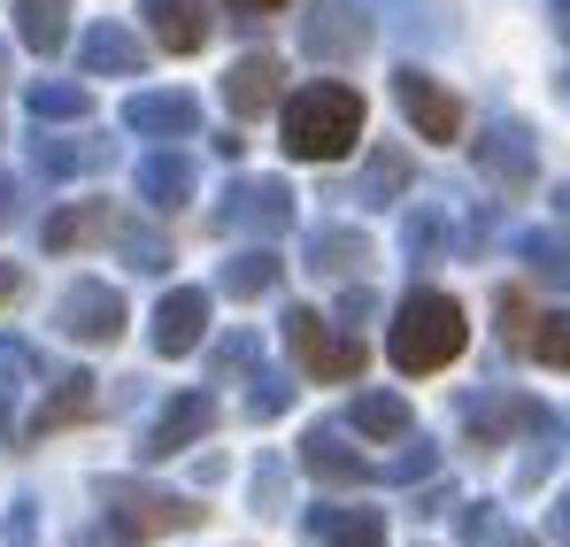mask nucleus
<instances>
[{
	"label": "nucleus",
	"mask_w": 570,
	"mask_h": 547,
	"mask_svg": "<svg viewBox=\"0 0 570 547\" xmlns=\"http://www.w3.org/2000/svg\"><path fill=\"white\" fill-rule=\"evenodd\" d=\"M463 340H471L463 309H455L448 293H432V285H416V293L393 309V324H385V355L409 370V378H424V370H448L455 355H463Z\"/></svg>",
	"instance_id": "f257e3e1"
},
{
	"label": "nucleus",
	"mask_w": 570,
	"mask_h": 547,
	"mask_svg": "<svg viewBox=\"0 0 570 547\" xmlns=\"http://www.w3.org/2000/svg\"><path fill=\"white\" fill-rule=\"evenodd\" d=\"M363 139V92L355 86H301L285 100V155L293 163H340Z\"/></svg>",
	"instance_id": "f03ea898"
},
{
	"label": "nucleus",
	"mask_w": 570,
	"mask_h": 547,
	"mask_svg": "<svg viewBox=\"0 0 570 547\" xmlns=\"http://www.w3.org/2000/svg\"><path fill=\"white\" fill-rule=\"evenodd\" d=\"M100 525H108V540L116 547H147L163 540V533H193L200 525V509H193L186 494H163V486H131V478H100Z\"/></svg>",
	"instance_id": "7ed1b4c3"
},
{
	"label": "nucleus",
	"mask_w": 570,
	"mask_h": 547,
	"mask_svg": "<svg viewBox=\"0 0 570 547\" xmlns=\"http://www.w3.org/2000/svg\"><path fill=\"white\" fill-rule=\"evenodd\" d=\"M208 224L271 247L285 224H293V193H285V178H232V185H224V201L208 208Z\"/></svg>",
	"instance_id": "20e7f679"
},
{
	"label": "nucleus",
	"mask_w": 570,
	"mask_h": 547,
	"mask_svg": "<svg viewBox=\"0 0 570 547\" xmlns=\"http://www.w3.org/2000/svg\"><path fill=\"white\" fill-rule=\"evenodd\" d=\"M285 340H293V355H301V370L308 378H363V340H347V332H324V316L316 309H285Z\"/></svg>",
	"instance_id": "39448f33"
},
{
	"label": "nucleus",
	"mask_w": 570,
	"mask_h": 547,
	"mask_svg": "<svg viewBox=\"0 0 570 547\" xmlns=\"http://www.w3.org/2000/svg\"><path fill=\"white\" fill-rule=\"evenodd\" d=\"M55 324H62L70 340H86V348H116V340H124V293L100 285V277H78V285L55 301Z\"/></svg>",
	"instance_id": "423d86ee"
},
{
	"label": "nucleus",
	"mask_w": 570,
	"mask_h": 547,
	"mask_svg": "<svg viewBox=\"0 0 570 547\" xmlns=\"http://www.w3.org/2000/svg\"><path fill=\"white\" fill-rule=\"evenodd\" d=\"M301 47H308L316 62H347V55H363V47H371V16H363V0H316L308 23H301Z\"/></svg>",
	"instance_id": "0eeeda50"
},
{
	"label": "nucleus",
	"mask_w": 570,
	"mask_h": 547,
	"mask_svg": "<svg viewBox=\"0 0 570 547\" xmlns=\"http://www.w3.org/2000/svg\"><path fill=\"white\" fill-rule=\"evenodd\" d=\"M393 100L409 108V124H416L424 139H455V131H463V108H455V92L440 86L432 70H401V78H393Z\"/></svg>",
	"instance_id": "6e6552de"
},
{
	"label": "nucleus",
	"mask_w": 570,
	"mask_h": 547,
	"mask_svg": "<svg viewBox=\"0 0 570 547\" xmlns=\"http://www.w3.org/2000/svg\"><path fill=\"white\" fill-rule=\"evenodd\" d=\"M301 470L324 478V486H371V478H379V462L355 456L347 432H332V424H308V432H301Z\"/></svg>",
	"instance_id": "1a4fd4ad"
},
{
	"label": "nucleus",
	"mask_w": 570,
	"mask_h": 547,
	"mask_svg": "<svg viewBox=\"0 0 570 547\" xmlns=\"http://www.w3.org/2000/svg\"><path fill=\"white\" fill-rule=\"evenodd\" d=\"M478 170L493 185H509V193H524L532 185V170H540V155H532V131L524 124H485V139H478Z\"/></svg>",
	"instance_id": "9d476101"
},
{
	"label": "nucleus",
	"mask_w": 570,
	"mask_h": 547,
	"mask_svg": "<svg viewBox=\"0 0 570 547\" xmlns=\"http://www.w3.org/2000/svg\"><path fill=\"white\" fill-rule=\"evenodd\" d=\"M208 424H216V401H208V393H178V401H170V409H163V417L147 424L139 456H147V462H163V456H186V448L200 440V432H208Z\"/></svg>",
	"instance_id": "9b49d317"
},
{
	"label": "nucleus",
	"mask_w": 570,
	"mask_h": 547,
	"mask_svg": "<svg viewBox=\"0 0 570 547\" xmlns=\"http://www.w3.org/2000/svg\"><path fill=\"white\" fill-rule=\"evenodd\" d=\"M301 540H308V547H385V517H379V509L324 501V509L301 517Z\"/></svg>",
	"instance_id": "f8f14e48"
},
{
	"label": "nucleus",
	"mask_w": 570,
	"mask_h": 547,
	"mask_svg": "<svg viewBox=\"0 0 570 547\" xmlns=\"http://www.w3.org/2000/svg\"><path fill=\"white\" fill-rule=\"evenodd\" d=\"M200 340H208V293L200 285L163 293V309H155V355H193Z\"/></svg>",
	"instance_id": "ddd939ff"
},
{
	"label": "nucleus",
	"mask_w": 570,
	"mask_h": 547,
	"mask_svg": "<svg viewBox=\"0 0 570 547\" xmlns=\"http://www.w3.org/2000/svg\"><path fill=\"white\" fill-rule=\"evenodd\" d=\"M124 124L139 139H186V131H200V100L193 92H131L124 100Z\"/></svg>",
	"instance_id": "4468645a"
},
{
	"label": "nucleus",
	"mask_w": 570,
	"mask_h": 547,
	"mask_svg": "<svg viewBox=\"0 0 570 547\" xmlns=\"http://www.w3.org/2000/svg\"><path fill=\"white\" fill-rule=\"evenodd\" d=\"M139 31H124V23H94L86 39H78V70L86 78H139Z\"/></svg>",
	"instance_id": "2eb2a0df"
},
{
	"label": "nucleus",
	"mask_w": 570,
	"mask_h": 547,
	"mask_svg": "<svg viewBox=\"0 0 570 547\" xmlns=\"http://www.w3.org/2000/svg\"><path fill=\"white\" fill-rule=\"evenodd\" d=\"M147 23L170 55H200L208 47V0H147Z\"/></svg>",
	"instance_id": "dca6fc26"
},
{
	"label": "nucleus",
	"mask_w": 570,
	"mask_h": 547,
	"mask_svg": "<svg viewBox=\"0 0 570 547\" xmlns=\"http://www.w3.org/2000/svg\"><path fill=\"white\" fill-rule=\"evenodd\" d=\"M278 55H239L232 62V78H224V100H232V116H263L271 100H278Z\"/></svg>",
	"instance_id": "f3484780"
},
{
	"label": "nucleus",
	"mask_w": 570,
	"mask_h": 547,
	"mask_svg": "<svg viewBox=\"0 0 570 547\" xmlns=\"http://www.w3.org/2000/svg\"><path fill=\"white\" fill-rule=\"evenodd\" d=\"M31 155H39V170L47 178H94L116 163V147L108 139H31Z\"/></svg>",
	"instance_id": "a211bd4d"
},
{
	"label": "nucleus",
	"mask_w": 570,
	"mask_h": 547,
	"mask_svg": "<svg viewBox=\"0 0 570 547\" xmlns=\"http://www.w3.org/2000/svg\"><path fill=\"white\" fill-rule=\"evenodd\" d=\"M193 185H200V170H193L186 155H147L139 163V201L147 208H186Z\"/></svg>",
	"instance_id": "6ab92c4d"
},
{
	"label": "nucleus",
	"mask_w": 570,
	"mask_h": 547,
	"mask_svg": "<svg viewBox=\"0 0 570 547\" xmlns=\"http://www.w3.org/2000/svg\"><path fill=\"white\" fill-rule=\"evenodd\" d=\"M409 263H440V255H455L463 247V232H455V216H448V201H424V208H409Z\"/></svg>",
	"instance_id": "aec40b11"
},
{
	"label": "nucleus",
	"mask_w": 570,
	"mask_h": 547,
	"mask_svg": "<svg viewBox=\"0 0 570 547\" xmlns=\"http://www.w3.org/2000/svg\"><path fill=\"white\" fill-rule=\"evenodd\" d=\"M355 263H371V240L363 232H347V224H316L308 232V271L316 277H347Z\"/></svg>",
	"instance_id": "412c9836"
},
{
	"label": "nucleus",
	"mask_w": 570,
	"mask_h": 547,
	"mask_svg": "<svg viewBox=\"0 0 570 547\" xmlns=\"http://www.w3.org/2000/svg\"><path fill=\"white\" fill-rule=\"evenodd\" d=\"M224 293L232 301H263V293H278V255L255 240V247H239L232 263H224Z\"/></svg>",
	"instance_id": "4be33fe9"
},
{
	"label": "nucleus",
	"mask_w": 570,
	"mask_h": 547,
	"mask_svg": "<svg viewBox=\"0 0 570 547\" xmlns=\"http://www.w3.org/2000/svg\"><path fill=\"white\" fill-rule=\"evenodd\" d=\"M16 31L31 55H55L70 39V0H16Z\"/></svg>",
	"instance_id": "5701e85b"
},
{
	"label": "nucleus",
	"mask_w": 570,
	"mask_h": 547,
	"mask_svg": "<svg viewBox=\"0 0 570 547\" xmlns=\"http://www.w3.org/2000/svg\"><path fill=\"white\" fill-rule=\"evenodd\" d=\"M517 417L532 424L540 409H517V401H501V393H463V424H471V432H478V440H485V448H501Z\"/></svg>",
	"instance_id": "b1692460"
},
{
	"label": "nucleus",
	"mask_w": 570,
	"mask_h": 547,
	"mask_svg": "<svg viewBox=\"0 0 570 547\" xmlns=\"http://www.w3.org/2000/svg\"><path fill=\"white\" fill-rule=\"evenodd\" d=\"M86 108H94V92L70 86V78H39V86H31V116H39V124H78Z\"/></svg>",
	"instance_id": "393cba45"
},
{
	"label": "nucleus",
	"mask_w": 570,
	"mask_h": 547,
	"mask_svg": "<svg viewBox=\"0 0 570 547\" xmlns=\"http://www.w3.org/2000/svg\"><path fill=\"white\" fill-rule=\"evenodd\" d=\"M86 409H94V378H86V370H78V378H55V401L31 417V432H62V424L86 417Z\"/></svg>",
	"instance_id": "a878e982"
},
{
	"label": "nucleus",
	"mask_w": 570,
	"mask_h": 547,
	"mask_svg": "<svg viewBox=\"0 0 570 547\" xmlns=\"http://www.w3.org/2000/svg\"><path fill=\"white\" fill-rule=\"evenodd\" d=\"M355 432L401 440V432H409V401H401V393H363V401H355Z\"/></svg>",
	"instance_id": "bb28decb"
},
{
	"label": "nucleus",
	"mask_w": 570,
	"mask_h": 547,
	"mask_svg": "<svg viewBox=\"0 0 570 547\" xmlns=\"http://www.w3.org/2000/svg\"><path fill=\"white\" fill-rule=\"evenodd\" d=\"M517 255L548 277V285H570V240H563V232H524V240H517Z\"/></svg>",
	"instance_id": "cd10ccee"
},
{
	"label": "nucleus",
	"mask_w": 570,
	"mask_h": 547,
	"mask_svg": "<svg viewBox=\"0 0 570 547\" xmlns=\"http://www.w3.org/2000/svg\"><path fill=\"white\" fill-rule=\"evenodd\" d=\"M94 232H108V208H100V201L47 216V247H55V255H62V247H78V240H94Z\"/></svg>",
	"instance_id": "c85d7f7f"
},
{
	"label": "nucleus",
	"mask_w": 570,
	"mask_h": 547,
	"mask_svg": "<svg viewBox=\"0 0 570 547\" xmlns=\"http://www.w3.org/2000/svg\"><path fill=\"white\" fill-rule=\"evenodd\" d=\"M285 409H293V385H285L278 370H255V378H247V417L271 424V417H285Z\"/></svg>",
	"instance_id": "c756f323"
},
{
	"label": "nucleus",
	"mask_w": 570,
	"mask_h": 547,
	"mask_svg": "<svg viewBox=\"0 0 570 547\" xmlns=\"http://www.w3.org/2000/svg\"><path fill=\"white\" fill-rule=\"evenodd\" d=\"M409 185V163L401 155H371V170H363V185H355V201H385V193H401Z\"/></svg>",
	"instance_id": "7c9ffc66"
},
{
	"label": "nucleus",
	"mask_w": 570,
	"mask_h": 547,
	"mask_svg": "<svg viewBox=\"0 0 570 547\" xmlns=\"http://www.w3.org/2000/svg\"><path fill=\"white\" fill-rule=\"evenodd\" d=\"M124 255H131V271H170V240H163V232L124 224Z\"/></svg>",
	"instance_id": "2f4dec72"
},
{
	"label": "nucleus",
	"mask_w": 570,
	"mask_h": 547,
	"mask_svg": "<svg viewBox=\"0 0 570 547\" xmlns=\"http://www.w3.org/2000/svg\"><path fill=\"white\" fill-rule=\"evenodd\" d=\"M532 355L548 370H570V316H548V324H532Z\"/></svg>",
	"instance_id": "473e14b6"
},
{
	"label": "nucleus",
	"mask_w": 570,
	"mask_h": 547,
	"mask_svg": "<svg viewBox=\"0 0 570 547\" xmlns=\"http://www.w3.org/2000/svg\"><path fill=\"white\" fill-rule=\"evenodd\" d=\"M432 462H440V448H432V440H409V448H401V462H393L385 478H424Z\"/></svg>",
	"instance_id": "72a5a7b5"
},
{
	"label": "nucleus",
	"mask_w": 570,
	"mask_h": 547,
	"mask_svg": "<svg viewBox=\"0 0 570 547\" xmlns=\"http://www.w3.org/2000/svg\"><path fill=\"white\" fill-rule=\"evenodd\" d=\"M255 501H271V509L285 501V462H263V470H255Z\"/></svg>",
	"instance_id": "f704fd0d"
},
{
	"label": "nucleus",
	"mask_w": 570,
	"mask_h": 547,
	"mask_svg": "<svg viewBox=\"0 0 570 547\" xmlns=\"http://www.w3.org/2000/svg\"><path fill=\"white\" fill-rule=\"evenodd\" d=\"M501 340H532V332H524V301H517V293H501Z\"/></svg>",
	"instance_id": "c9c22d12"
},
{
	"label": "nucleus",
	"mask_w": 570,
	"mask_h": 547,
	"mask_svg": "<svg viewBox=\"0 0 570 547\" xmlns=\"http://www.w3.org/2000/svg\"><path fill=\"white\" fill-rule=\"evenodd\" d=\"M485 533H493V501H471L463 509V540H485Z\"/></svg>",
	"instance_id": "e433bc0d"
},
{
	"label": "nucleus",
	"mask_w": 570,
	"mask_h": 547,
	"mask_svg": "<svg viewBox=\"0 0 570 547\" xmlns=\"http://www.w3.org/2000/svg\"><path fill=\"white\" fill-rule=\"evenodd\" d=\"M548 533L570 547V494H556V509H548Z\"/></svg>",
	"instance_id": "4c0bfd02"
},
{
	"label": "nucleus",
	"mask_w": 570,
	"mask_h": 547,
	"mask_svg": "<svg viewBox=\"0 0 570 547\" xmlns=\"http://www.w3.org/2000/svg\"><path fill=\"white\" fill-rule=\"evenodd\" d=\"M8 216H16V178L0 170V232H8Z\"/></svg>",
	"instance_id": "58836bf2"
},
{
	"label": "nucleus",
	"mask_w": 570,
	"mask_h": 547,
	"mask_svg": "<svg viewBox=\"0 0 570 547\" xmlns=\"http://www.w3.org/2000/svg\"><path fill=\"white\" fill-rule=\"evenodd\" d=\"M16 293H23V271H16V263H0V301H16Z\"/></svg>",
	"instance_id": "ea45409f"
},
{
	"label": "nucleus",
	"mask_w": 570,
	"mask_h": 547,
	"mask_svg": "<svg viewBox=\"0 0 570 547\" xmlns=\"http://www.w3.org/2000/svg\"><path fill=\"white\" fill-rule=\"evenodd\" d=\"M16 424V393H8V378H0V432Z\"/></svg>",
	"instance_id": "a19ab883"
},
{
	"label": "nucleus",
	"mask_w": 570,
	"mask_h": 547,
	"mask_svg": "<svg viewBox=\"0 0 570 547\" xmlns=\"http://www.w3.org/2000/svg\"><path fill=\"white\" fill-rule=\"evenodd\" d=\"M493 547H532V533H517V525H509V533H493Z\"/></svg>",
	"instance_id": "79ce46f5"
},
{
	"label": "nucleus",
	"mask_w": 570,
	"mask_h": 547,
	"mask_svg": "<svg viewBox=\"0 0 570 547\" xmlns=\"http://www.w3.org/2000/svg\"><path fill=\"white\" fill-rule=\"evenodd\" d=\"M232 8H239V16H255V8H278V0H232Z\"/></svg>",
	"instance_id": "37998d69"
},
{
	"label": "nucleus",
	"mask_w": 570,
	"mask_h": 547,
	"mask_svg": "<svg viewBox=\"0 0 570 547\" xmlns=\"http://www.w3.org/2000/svg\"><path fill=\"white\" fill-rule=\"evenodd\" d=\"M556 201H563V224H570V185H563V193H556Z\"/></svg>",
	"instance_id": "c03bdc74"
},
{
	"label": "nucleus",
	"mask_w": 570,
	"mask_h": 547,
	"mask_svg": "<svg viewBox=\"0 0 570 547\" xmlns=\"http://www.w3.org/2000/svg\"><path fill=\"white\" fill-rule=\"evenodd\" d=\"M556 432H563V440H570V417H556Z\"/></svg>",
	"instance_id": "a18cd8bd"
},
{
	"label": "nucleus",
	"mask_w": 570,
	"mask_h": 547,
	"mask_svg": "<svg viewBox=\"0 0 570 547\" xmlns=\"http://www.w3.org/2000/svg\"><path fill=\"white\" fill-rule=\"evenodd\" d=\"M556 8H563V16H570V0H556Z\"/></svg>",
	"instance_id": "49530a36"
},
{
	"label": "nucleus",
	"mask_w": 570,
	"mask_h": 547,
	"mask_svg": "<svg viewBox=\"0 0 570 547\" xmlns=\"http://www.w3.org/2000/svg\"><path fill=\"white\" fill-rule=\"evenodd\" d=\"M563 92H570V78H563Z\"/></svg>",
	"instance_id": "de8ad7c7"
},
{
	"label": "nucleus",
	"mask_w": 570,
	"mask_h": 547,
	"mask_svg": "<svg viewBox=\"0 0 570 547\" xmlns=\"http://www.w3.org/2000/svg\"><path fill=\"white\" fill-rule=\"evenodd\" d=\"M0 62H8V55H0Z\"/></svg>",
	"instance_id": "09e8293b"
}]
</instances>
